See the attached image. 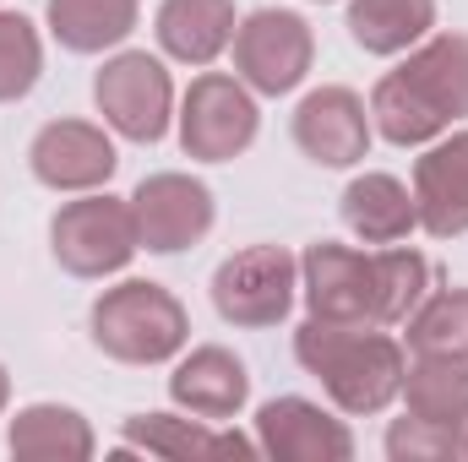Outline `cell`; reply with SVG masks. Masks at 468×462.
<instances>
[{
	"label": "cell",
	"mask_w": 468,
	"mask_h": 462,
	"mask_svg": "<svg viewBox=\"0 0 468 462\" xmlns=\"http://www.w3.org/2000/svg\"><path fill=\"white\" fill-rule=\"evenodd\" d=\"M300 294L305 310L327 321L403 327L414 305L431 294V261L409 245L354 250L338 239H316L300 256Z\"/></svg>",
	"instance_id": "cell-1"
},
{
	"label": "cell",
	"mask_w": 468,
	"mask_h": 462,
	"mask_svg": "<svg viewBox=\"0 0 468 462\" xmlns=\"http://www.w3.org/2000/svg\"><path fill=\"white\" fill-rule=\"evenodd\" d=\"M468 120V33H431L370 93V125L392 147H425Z\"/></svg>",
	"instance_id": "cell-2"
},
{
	"label": "cell",
	"mask_w": 468,
	"mask_h": 462,
	"mask_svg": "<svg viewBox=\"0 0 468 462\" xmlns=\"http://www.w3.org/2000/svg\"><path fill=\"white\" fill-rule=\"evenodd\" d=\"M294 359L305 375L322 381L338 414L349 419H376L398 403L403 392V343L387 327H359V321H327L305 316L294 332Z\"/></svg>",
	"instance_id": "cell-3"
},
{
	"label": "cell",
	"mask_w": 468,
	"mask_h": 462,
	"mask_svg": "<svg viewBox=\"0 0 468 462\" xmlns=\"http://www.w3.org/2000/svg\"><path fill=\"white\" fill-rule=\"evenodd\" d=\"M88 332H93V348L110 353L115 364H169L191 343V316L164 283L125 278L93 299Z\"/></svg>",
	"instance_id": "cell-4"
},
{
	"label": "cell",
	"mask_w": 468,
	"mask_h": 462,
	"mask_svg": "<svg viewBox=\"0 0 468 462\" xmlns=\"http://www.w3.org/2000/svg\"><path fill=\"white\" fill-rule=\"evenodd\" d=\"M136 218L131 202H120L110 191H82L77 202H60V213L49 218V256L71 272V278H115L136 256Z\"/></svg>",
	"instance_id": "cell-5"
},
{
	"label": "cell",
	"mask_w": 468,
	"mask_h": 462,
	"mask_svg": "<svg viewBox=\"0 0 468 462\" xmlns=\"http://www.w3.org/2000/svg\"><path fill=\"white\" fill-rule=\"evenodd\" d=\"M234 77L261 93V99H283L294 93L305 77H311V60H316V33L300 11H283V5H261L250 16H239L234 27Z\"/></svg>",
	"instance_id": "cell-6"
},
{
	"label": "cell",
	"mask_w": 468,
	"mask_h": 462,
	"mask_svg": "<svg viewBox=\"0 0 468 462\" xmlns=\"http://www.w3.org/2000/svg\"><path fill=\"white\" fill-rule=\"evenodd\" d=\"M300 299V256H289L283 245H245L213 272V310L245 327V332H267L278 327Z\"/></svg>",
	"instance_id": "cell-7"
},
{
	"label": "cell",
	"mask_w": 468,
	"mask_h": 462,
	"mask_svg": "<svg viewBox=\"0 0 468 462\" xmlns=\"http://www.w3.org/2000/svg\"><path fill=\"white\" fill-rule=\"evenodd\" d=\"M93 104H99V115H104V125H110L115 136L153 147V142L169 136V120H175V82H169V71H164L158 55H147V49H120V55H110V60L99 66V77H93Z\"/></svg>",
	"instance_id": "cell-8"
},
{
	"label": "cell",
	"mask_w": 468,
	"mask_h": 462,
	"mask_svg": "<svg viewBox=\"0 0 468 462\" xmlns=\"http://www.w3.org/2000/svg\"><path fill=\"white\" fill-rule=\"evenodd\" d=\"M175 125H180L186 158H197V163H229V158H239L256 142L261 110H256V93L239 77L202 71V77H191Z\"/></svg>",
	"instance_id": "cell-9"
},
{
	"label": "cell",
	"mask_w": 468,
	"mask_h": 462,
	"mask_svg": "<svg viewBox=\"0 0 468 462\" xmlns=\"http://www.w3.org/2000/svg\"><path fill=\"white\" fill-rule=\"evenodd\" d=\"M131 218H136V245L142 250L180 256V250H191L213 234L218 207H213V191L197 174L164 169V174H147L131 191Z\"/></svg>",
	"instance_id": "cell-10"
},
{
	"label": "cell",
	"mask_w": 468,
	"mask_h": 462,
	"mask_svg": "<svg viewBox=\"0 0 468 462\" xmlns=\"http://www.w3.org/2000/svg\"><path fill=\"white\" fill-rule=\"evenodd\" d=\"M27 169H33L38 185L82 196V191H104L115 180L120 158H115V142L104 136V125H93V120H49V125H38L33 147H27Z\"/></svg>",
	"instance_id": "cell-11"
},
{
	"label": "cell",
	"mask_w": 468,
	"mask_h": 462,
	"mask_svg": "<svg viewBox=\"0 0 468 462\" xmlns=\"http://www.w3.org/2000/svg\"><path fill=\"white\" fill-rule=\"evenodd\" d=\"M370 136H376L370 104L338 82L305 93L294 110V147L322 169H354L359 158H370Z\"/></svg>",
	"instance_id": "cell-12"
},
{
	"label": "cell",
	"mask_w": 468,
	"mask_h": 462,
	"mask_svg": "<svg viewBox=\"0 0 468 462\" xmlns=\"http://www.w3.org/2000/svg\"><path fill=\"white\" fill-rule=\"evenodd\" d=\"M256 446L272 462H349L354 430L311 397H272L256 408Z\"/></svg>",
	"instance_id": "cell-13"
},
{
	"label": "cell",
	"mask_w": 468,
	"mask_h": 462,
	"mask_svg": "<svg viewBox=\"0 0 468 462\" xmlns=\"http://www.w3.org/2000/svg\"><path fill=\"white\" fill-rule=\"evenodd\" d=\"M414 207L431 239L468 234V131L436 136L414 158Z\"/></svg>",
	"instance_id": "cell-14"
},
{
	"label": "cell",
	"mask_w": 468,
	"mask_h": 462,
	"mask_svg": "<svg viewBox=\"0 0 468 462\" xmlns=\"http://www.w3.org/2000/svg\"><path fill=\"white\" fill-rule=\"evenodd\" d=\"M169 397H175V408H186L207 425H234L239 408L250 403V370L224 343H202L175 364Z\"/></svg>",
	"instance_id": "cell-15"
},
{
	"label": "cell",
	"mask_w": 468,
	"mask_h": 462,
	"mask_svg": "<svg viewBox=\"0 0 468 462\" xmlns=\"http://www.w3.org/2000/svg\"><path fill=\"white\" fill-rule=\"evenodd\" d=\"M338 218L359 245H403L409 234L420 229V207H414V191L398 180V174H381V169H365L354 174L338 196Z\"/></svg>",
	"instance_id": "cell-16"
},
{
	"label": "cell",
	"mask_w": 468,
	"mask_h": 462,
	"mask_svg": "<svg viewBox=\"0 0 468 462\" xmlns=\"http://www.w3.org/2000/svg\"><path fill=\"white\" fill-rule=\"evenodd\" d=\"M120 452H147V457H169V462H186V457H256L261 446L234 436V430H207V419H180V414H136L125 419L120 430Z\"/></svg>",
	"instance_id": "cell-17"
},
{
	"label": "cell",
	"mask_w": 468,
	"mask_h": 462,
	"mask_svg": "<svg viewBox=\"0 0 468 462\" xmlns=\"http://www.w3.org/2000/svg\"><path fill=\"white\" fill-rule=\"evenodd\" d=\"M234 0H158L153 33L158 49L180 66H213L224 49L234 44Z\"/></svg>",
	"instance_id": "cell-18"
},
{
	"label": "cell",
	"mask_w": 468,
	"mask_h": 462,
	"mask_svg": "<svg viewBox=\"0 0 468 462\" xmlns=\"http://www.w3.org/2000/svg\"><path fill=\"white\" fill-rule=\"evenodd\" d=\"M5 446H11V457H27V462H88L99 452L93 425L66 403L16 408V419L5 425Z\"/></svg>",
	"instance_id": "cell-19"
},
{
	"label": "cell",
	"mask_w": 468,
	"mask_h": 462,
	"mask_svg": "<svg viewBox=\"0 0 468 462\" xmlns=\"http://www.w3.org/2000/svg\"><path fill=\"white\" fill-rule=\"evenodd\" d=\"M136 16H142V0H49L44 5V22H49L55 44L71 49V55L120 49L136 33Z\"/></svg>",
	"instance_id": "cell-20"
},
{
	"label": "cell",
	"mask_w": 468,
	"mask_h": 462,
	"mask_svg": "<svg viewBox=\"0 0 468 462\" xmlns=\"http://www.w3.org/2000/svg\"><path fill=\"white\" fill-rule=\"evenodd\" d=\"M349 38L365 55H409L436 27V0H349Z\"/></svg>",
	"instance_id": "cell-21"
},
{
	"label": "cell",
	"mask_w": 468,
	"mask_h": 462,
	"mask_svg": "<svg viewBox=\"0 0 468 462\" xmlns=\"http://www.w3.org/2000/svg\"><path fill=\"white\" fill-rule=\"evenodd\" d=\"M403 408L441 430H468V359H414L403 370Z\"/></svg>",
	"instance_id": "cell-22"
},
{
	"label": "cell",
	"mask_w": 468,
	"mask_h": 462,
	"mask_svg": "<svg viewBox=\"0 0 468 462\" xmlns=\"http://www.w3.org/2000/svg\"><path fill=\"white\" fill-rule=\"evenodd\" d=\"M414 359H468V289H436L403 321Z\"/></svg>",
	"instance_id": "cell-23"
},
{
	"label": "cell",
	"mask_w": 468,
	"mask_h": 462,
	"mask_svg": "<svg viewBox=\"0 0 468 462\" xmlns=\"http://www.w3.org/2000/svg\"><path fill=\"white\" fill-rule=\"evenodd\" d=\"M44 77V38L22 11H0V104H16Z\"/></svg>",
	"instance_id": "cell-24"
},
{
	"label": "cell",
	"mask_w": 468,
	"mask_h": 462,
	"mask_svg": "<svg viewBox=\"0 0 468 462\" xmlns=\"http://www.w3.org/2000/svg\"><path fill=\"white\" fill-rule=\"evenodd\" d=\"M387 457L392 462H458L463 457V430H441L431 419H392L387 425Z\"/></svg>",
	"instance_id": "cell-25"
},
{
	"label": "cell",
	"mask_w": 468,
	"mask_h": 462,
	"mask_svg": "<svg viewBox=\"0 0 468 462\" xmlns=\"http://www.w3.org/2000/svg\"><path fill=\"white\" fill-rule=\"evenodd\" d=\"M5 403H11V375H5V364H0V414H5Z\"/></svg>",
	"instance_id": "cell-26"
},
{
	"label": "cell",
	"mask_w": 468,
	"mask_h": 462,
	"mask_svg": "<svg viewBox=\"0 0 468 462\" xmlns=\"http://www.w3.org/2000/svg\"><path fill=\"white\" fill-rule=\"evenodd\" d=\"M463 457H468V430H463Z\"/></svg>",
	"instance_id": "cell-27"
},
{
	"label": "cell",
	"mask_w": 468,
	"mask_h": 462,
	"mask_svg": "<svg viewBox=\"0 0 468 462\" xmlns=\"http://www.w3.org/2000/svg\"><path fill=\"white\" fill-rule=\"evenodd\" d=\"M316 5H327V0H316Z\"/></svg>",
	"instance_id": "cell-28"
}]
</instances>
